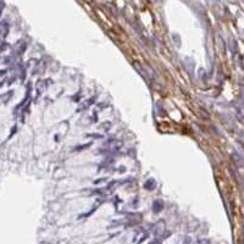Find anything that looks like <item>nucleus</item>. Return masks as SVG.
I'll return each instance as SVG.
<instances>
[{
  "mask_svg": "<svg viewBox=\"0 0 244 244\" xmlns=\"http://www.w3.org/2000/svg\"><path fill=\"white\" fill-rule=\"evenodd\" d=\"M162 209H164V203H162L161 200H156V202H154V212H160Z\"/></svg>",
  "mask_w": 244,
  "mask_h": 244,
  "instance_id": "1",
  "label": "nucleus"
},
{
  "mask_svg": "<svg viewBox=\"0 0 244 244\" xmlns=\"http://www.w3.org/2000/svg\"><path fill=\"white\" fill-rule=\"evenodd\" d=\"M155 186H156V183H155L154 180H148L145 182V184H144V188L148 189V190H153L155 188Z\"/></svg>",
  "mask_w": 244,
  "mask_h": 244,
  "instance_id": "2",
  "label": "nucleus"
},
{
  "mask_svg": "<svg viewBox=\"0 0 244 244\" xmlns=\"http://www.w3.org/2000/svg\"><path fill=\"white\" fill-rule=\"evenodd\" d=\"M91 146V143H88V144H84V145H79V146H77V148H75L73 149V151H79V150H83V149H87V148H89Z\"/></svg>",
  "mask_w": 244,
  "mask_h": 244,
  "instance_id": "3",
  "label": "nucleus"
},
{
  "mask_svg": "<svg viewBox=\"0 0 244 244\" xmlns=\"http://www.w3.org/2000/svg\"><path fill=\"white\" fill-rule=\"evenodd\" d=\"M88 137H91V138H95V139H101L103 137V134H95V133H89V134H87V138Z\"/></svg>",
  "mask_w": 244,
  "mask_h": 244,
  "instance_id": "4",
  "label": "nucleus"
}]
</instances>
